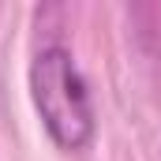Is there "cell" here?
Listing matches in <instances>:
<instances>
[{
	"label": "cell",
	"mask_w": 161,
	"mask_h": 161,
	"mask_svg": "<svg viewBox=\"0 0 161 161\" xmlns=\"http://www.w3.org/2000/svg\"><path fill=\"white\" fill-rule=\"evenodd\" d=\"M26 86L41 127L60 150H82L94 139V97L68 45H41L30 56Z\"/></svg>",
	"instance_id": "cell-1"
}]
</instances>
